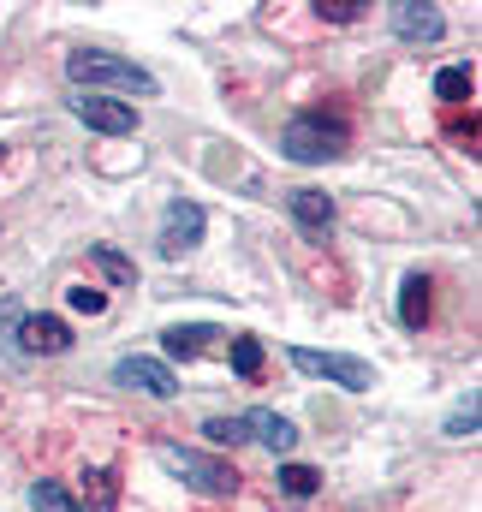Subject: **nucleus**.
Segmentation results:
<instances>
[{
  "instance_id": "f257e3e1",
  "label": "nucleus",
  "mask_w": 482,
  "mask_h": 512,
  "mask_svg": "<svg viewBox=\"0 0 482 512\" xmlns=\"http://www.w3.org/2000/svg\"><path fill=\"white\" fill-rule=\"evenodd\" d=\"M66 78L72 84H90V90H120V96H155V78L137 66V60H120V54H102V48H84L66 60Z\"/></svg>"
},
{
  "instance_id": "f03ea898",
  "label": "nucleus",
  "mask_w": 482,
  "mask_h": 512,
  "mask_svg": "<svg viewBox=\"0 0 482 512\" xmlns=\"http://www.w3.org/2000/svg\"><path fill=\"white\" fill-rule=\"evenodd\" d=\"M155 459H161L167 477H179V483L197 489V495H233V489H239V471H233L227 459L197 453V447H155Z\"/></svg>"
},
{
  "instance_id": "7ed1b4c3",
  "label": "nucleus",
  "mask_w": 482,
  "mask_h": 512,
  "mask_svg": "<svg viewBox=\"0 0 482 512\" xmlns=\"http://www.w3.org/2000/svg\"><path fill=\"white\" fill-rule=\"evenodd\" d=\"M280 149H286V161H304V167L334 161V155H346V126L328 114H298L280 131Z\"/></svg>"
},
{
  "instance_id": "20e7f679",
  "label": "nucleus",
  "mask_w": 482,
  "mask_h": 512,
  "mask_svg": "<svg viewBox=\"0 0 482 512\" xmlns=\"http://www.w3.org/2000/svg\"><path fill=\"white\" fill-rule=\"evenodd\" d=\"M292 364H298L304 376H328V382L352 387V393H363V387L375 382L363 358H340V352H310V346H298V352H292Z\"/></svg>"
},
{
  "instance_id": "39448f33",
  "label": "nucleus",
  "mask_w": 482,
  "mask_h": 512,
  "mask_svg": "<svg viewBox=\"0 0 482 512\" xmlns=\"http://www.w3.org/2000/svg\"><path fill=\"white\" fill-rule=\"evenodd\" d=\"M72 114H78L90 131H108V137L137 131V108H131V102H114V96H78Z\"/></svg>"
},
{
  "instance_id": "423d86ee",
  "label": "nucleus",
  "mask_w": 482,
  "mask_h": 512,
  "mask_svg": "<svg viewBox=\"0 0 482 512\" xmlns=\"http://www.w3.org/2000/svg\"><path fill=\"white\" fill-rule=\"evenodd\" d=\"M18 346L30 358H60L72 346V328L60 316H18Z\"/></svg>"
},
{
  "instance_id": "0eeeda50",
  "label": "nucleus",
  "mask_w": 482,
  "mask_h": 512,
  "mask_svg": "<svg viewBox=\"0 0 482 512\" xmlns=\"http://www.w3.org/2000/svg\"><path fill=\"white\" fill-rule=\"evenodd\" d=\"M114 382L137 387V393H149V399H173V393H179L173 370H167V364H155V358H120V364H114Z\"/></svg>"
},
{
  "instance_id": "6e6552de",
  "label": "nucleus",
  "mask_w": 482,
  "mask_h": 512,
  "mask_svg": "<svg viewBox=\"0 0 482 512\" xmlns=\"http://www.w3.org/2000/svg\"><path fill=\"white\" fill-rule=\"evenodd\" d=\"M197 239H203V209L185 203V197H173L167 203V221H161V251L179 256V251H191Z\"/></svg>"
},
{
  "instance_id": "1a4fd4ad",
  "label": "nucleus",
  "mask_w": 482,
  "mask_h": 512,
  "mask_svg": "<svg viewBox=\"0 0 482 512\" xmlns=\"http://www.w3.org/2000/svg\"><path fill=\"white\" fill-rule=\"evenodd\" d=\"M286 209H292V221H298L310 239H328V227H334V197H328V191L304 185V191H292V197H286Z\"/></svg>"
},
{
  "instance_id": "9d476101",
  "label": "nucleus",
  "mask_w": 482,
  "mask_h": 512,
  "mask_svg": "<svg viewBox=\"0 0 482 512\" xmlns=\"http://www.w3.org/2000/svg\"><path fill=\"white\" fill-rule=\"evenodd\" d=\"M393 30H399L405 42H435L447 24H441V12H435V6H417V0H405V6H393Z\"/></svg>"
},
{
  "instance_id": "9b49d317",
  "label": "nucleus",
  "mask_w": 482,
  "mask_h": 512,
  "mask_svg": "<svg viewBox=\"0 0 482 512\" xmlns=\"http://www.w3.org/2000/svg\"><path fill=\"white\" fill-rule=\"evenodd\" d=\"M244 423H250V441H262V447H274V453H286V447L298 441V423L280 417V411H244Z\"/></svg>"
},
{
  "instance_id": "f8f14e48",
  "label": "nucleus",
  "mask_w": 482,
  "mask_h": 512,
  "mask_svg": "<svg viewBox=\"0 0 482 512\" xmlns=\"http://www.w3.org/2000/svg\"><path fill=\"white\" fill-rule=\"evenodd\" d=\"M399 322L411 334L429 322V274H405V286H399Z\"/></svg>"
},
{
  "instance_id": "ddd939ff",
  "label": "nucleus",
  "mask_w": 482,
  "mask_h": 512,
  "mask_svg": "<svg viewBox=\"0 0 482 512\" xmlns=\"http://www.w3.org/2000/svg\"><path fill=\"white\" fill-rule=\"evenodd\" d=\"M209 340H221V328H209V322H191V328H167V334H161L167 358H203Z\"/></svg>"
},
{
  "instance_id": "4468645a",
  "label": "nucleus",
  "mask_w": 482,
  "mask_h": 512,
  "mask_svg": "<svg viewBox=\"0 0 482 512\" xmlns=\"http://www.w3.org/2000/svg\"><path fill=\"white\" fill-rule=\"evenodd\" d=\"M114 507H120L114 471H90V477H84V512H114Z\"/></svg>"
},
{
  "instance_id": "2eb2a0df",
  "label": "nucleus",
  "mask_w": 482,
  "mask_h": 512,
  "mask_svg": "<svg viewBox=\"0 0 482 512\" xmlns=\"http://www.w3.org/2000/svg\"><path fill=\"white\" fill-rule=\"evenodd\" d=\"M471 90H477L471 66H441V72H435V96H441V102H471Z\"/></svg>"
},
{
  "instance_id": "dca6fc26",
  "label": "nucleus",
  "mask_w": 482,
  "mask_h": 512,
  "mask_svg": "<svg viewBox=\"0 0 482 512\" xmlns=\"http://www.w3.org/2000/svg\"><path fill=\"white\" fill-rule=\"evenodd\" d=\"M90 262H96L114 286H131V280H137V262H131V256H120L114 245H90Z\"/></svg>"
},
{
  "instance_id": "f3484780",
  "label": "nucleus",
  "mask_w": 482,
  "mask_h": 512,
  "mask_svg": "<svg viewBox=\"0 0 482 512\" xmlns=\"http://www.w3.org/2000/svg\"><path fill=\"white\" fill-rule=\"evenodd\" d=\"M292 501H304V495H316V483H322V471L316 465H280V477H274Z\"/></svg>"
},
{
  "instance_id": "a211bd4d",
  "label": "nucleus",
  "mask_w": 482,
  "mask_h": 512,
  "mask_svg": "<svg viewBox=\"0 0 482 512\" xmlns=\"http://www.w3.org/2000/svg\"><path fill=\"white\" fill-rule=\"evenodd\" d=\"M203 435H209L215 447H239V441H250V423H244V417H209Z\"/></svg>"
},
{
  "instance_id": "6ab92c4d",
  "label": "nucleus",
  "mask_w": 482,
  "mask_h": 512,
  "mask_svg": "<svg viewBox=\"0 0 482 512\" xmlns=\"http://www.w3.org/2000/svg\"><path fill=\"white\" fill-rule=\"evenodd\" d=\"M30 507H36V512H84L66 489H60V483H36V489H30Z\"/></svg>"
},
{
  "instance_id": "aec40b11",
  "label": "nucleus",
  "mask_w": 482,
  "mask_h": 512,
  "mask_svg": "<svg viewBox=\"0 0 482 512\" xmlns=\"http://www.w3.org/2000/svg\"><path fill=\"white\" fill-rule=\"evenodd\" d=\"M66 304H72L78 316H102V310H108V292H96V286H66Z\"/></svg>"
},
{
  "instance_id": "412c9836",
  "label": "nucleus",
  "mask_w": 482,
  "mask_h": 512,
  "mask_svg": "<svg viewBox=\"0 0 482 512\" xmlns=\"http://www.w3.org/2000/svg\"><path fill=\"white\" fill-rule=\"evenodd\" d=\"M233 370H239L244 382L262 376V346H256V340H233Z\"/></svg>"
},
{
  "instance_id": "4be33fe9",
  "label": "nucleus",
  "mask_w": 482,
  "mask_h": 512,
  "mask_svg": "<svg viewBox=\"0 0 482 512\" xmlns=\"http://www.w3.org/2000/svg\"><path fill=\"white\" fill-rule=\"evenodd\" d=\"M316 12L334 18V24H352V18L363 12V0H316Z\"/></svg>"
},
{
  "instance_id": "5701e85b",
  "label": "nucleus",
  "mask_w": 482,
  "mask_h": 512,
  "mask_svg": "<svg viewBox=\"0 0 482 512\" xmlns=\"http://www.w3.org/2000/svg\"><path fill=\"white\" fill-rule=\"evenodd\" d=\"M0 161H6V149H0Z\"/></svg>"
}]
</instances>
